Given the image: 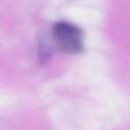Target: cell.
I'll return each instance as SVG.
<instances>
[{"label":"cell","instance_id":"cell-1","mask_svg":"<svg viewBox=\"0 0 130 130\" xmlns=\"http://www.w3.org/2000/svg\"><path fill=\"white\" fill-rule=\"evenodd\" d=\"M53 38L57 48L68 54H79L84 50L82 30L67 21L55 23L52 29Z\"/></svg>","mask_w":130,"mask_h":130}]
</instances>
